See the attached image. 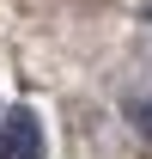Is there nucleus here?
<instances>
[{"instance_id":"obj_1","label":"nucleus","mask_w":152,"mask_h":159,"mask_svg":"<svg viewBox=\"0 0 152 159\" xmlns=\"http://www.w3.org/2000/svg\"><path fill=\"white\" fill-rule=\"evenodd\" d=\"M0 159H43V122H37L31 104L6 110V122H0Z\"/></svg>"},{"instance_id":"obj_2","label":"nucleus","mask_w":152,"mask_h":159,"mask_svg":"<svg viewBox=\"0 0 152 159\" xmlns=\"http://www.w3.org/2000/svg\"><path fill=\"white\" fill-rule=\"evenodd\" d=\"M122 116H128L134 129H140V135L152 141V98H128V104H122Z\"/></svg>"},{"instance_id":"obj_3","label":"nucleus","mask_w":152,"mask_h":159,"mask_svg":"<svg viewBox=\"0 0 152 159\" xmlns=\"http://www.w3.org/2000/svg\"><path fill=\"white\" fill-rule=\"evenodd\" d=\"M146 19H152V6H146Z\"/></svg>"}]
</instances>
